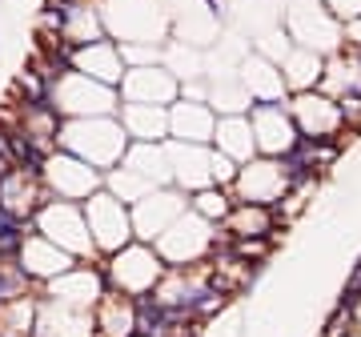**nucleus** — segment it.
I'll return each mask as SVG.
<instances>
[{
  "instance_id": "aec40b11",
  "label": "nucleus",
  "mask_w": 361,
  "mask_h": 337,
  "mask_svg": "<svg viewBox=\"0 0 361 337\" xmlns=\"http://www.w3.org/2000/svg\"><path fill=\"white\" fill-rule=\"evenodd\" d=\"M117 120H120V129L129 133V141H137V144H165L168 141V109H157V105H124L120 100Z\"/></svg>"
},
{
  "instance_id": "20e7f679",
  "label": "nucleus",
  "mask_w": 361,
  "mask_h": 337,
  "mask_svg": "<svg viewBox=\"0 0 361 337\" xmlns=\"http://www.w3.org/2000/svg\"><path fill=\"white\" fill-rule=\"evenodd\" d=\"M80 209H85V225H89L96 257H109V253L124 249L129 241H137L133 237V209L109 189H96L89 201H80Z\"/></svg>"
},
{
  "instance_id": "b1692460",
  "label": "nucleus",
  "mask_w": 361,
  "mask_h": 337,
  "mask_svg": "<svg viewBox=\"0 0 361 337\" xmlns=\"http://www.w3.org/2000/svg\"><path fill=\"white\" fill-rule=\"evenodd\" d=\"M221 229H225L229 237H273V241H281L273 233V213H269V205L233 201V209H229V217L221 221Z\"/></svg>"
},
{
  "instance_id": "c756f323",
  "label": "nucleus",
  "mask_w": 361,
  "mask_h": 337,
  "mask_svg": "<svg viewBox=\"0 0 361 337\" xmlns=\"http://www.w3.org/2000/svg\"><path fill=\"white\" fill-rule=\"evenodd\" d=\"M0 265H4V257H0Z\"/></svg>"
},
{
  "instance_id": "dca6fc26",
  "label": "nucleus",
  "mask_w": 361,
  "mask_h": 337,
  "mask_svg": "<svg viewBox=\"0 0 361 337\" xmlns=\"http://www.w3.org/2000/svg\"><path fill=\"white\" fill-rule=\"evenodd\" d=\"M165 157H168V181L185 193H197L209 181V144H185V141H165Z\"/></svg>"
},
{
  "instance_id": "1a4fd4ad",
  "label": "nucleus",
  "mask_w": 361,
  "mask_h": 337,
  "mask_svg": "<svg viewBox=\"0 0 361 337\" xmlns=\"http://www.w3.org/2000/svg\"><path fill=\"white\" fill-rule=\"evenodd\" d=\"M129 209H133V237L153 245L177 217L189 209V197L177 189V185H161V189L144 193L141 201H133Z\"/></svg>"
},
{
  "instance_id": "ddd939ff",
  "label": "nucleus",
  "mask_w": 361,
  "mask_h": 337,
  "mask_svg": "<svg viewBox=\"0 0 361 337\" xmlns=\"http://www.w3.org/2000/svg\"><path fill=\"white\" fill-rule=\"evenodd\" d=\"M285 105L301 137H341V109H337L333 96H325L321 89L289 93Z\"/></svg>"
},
{
  "instance_id": "4be33fe9",
  "label": "nucleus",
  "mask_w": 361,
  "mask_h": 337,
  "mask_svg": "<svg viewBox=\"0 0 361 337\" xmlns=\"http://www.w3.org/2000/svg\"><path fill=\"white\" fill-rule=\"evenodd\" d=\"M213 149L225 153L229 161H253L257 157V144H253V129H249V117L245 113H225L217 117V133H213Z\"/></svg>"
},
{
  "instance_id": "39448f33",
  "label": "nucleus",
  "mask_w": 361,
  "mask_h": 337,
  "mask_svg": "<svg viewBox=\"0 0 361 337\" xmlns=\"http://www.w3.org/2000/svg\"><path fill=\"white\" fill-rule=\"evenodd\" d=\"M52 105H56V113H61L65 120L117 117L120 93L117 89H109V85H100V80H93V76H85V72L69 69L61 80H56V89H52Z\"/></svg>"
},
{
  "instance_id": "f257e3e1",
  "label": "nucleus",
  "mask_w": 361,
  "mask_h": 337,
  "mask_svg": "<svg viewBox=\"0 0 361 337\" xmlns=\"http://www.w3.org/2000/svg\"><path fill=\"white\" fill-rule=\"evenodd\" d=\"M56 144L65 153H72V157H80L85 165L109 173V168H117L124 161V153H129L133 141L120 129L117 117H76V120L61 124V141Z\"/></svg>"
},
{
  "instance_id": "f03ea898",
  "label": "nucleus",
  "mask_w": 361,
  "mask_h": 337,
  "mask_svg": "<svg viewBox=\"0 0 361 337\" xmlns=\"http://www.w3.org/2000/svg\"><path fill=\"white\" fill-rule=\"evenodd\" d=\"M100 277H105V289H117L124 297H141V293H153L157 281L165 277L168 265L161 261V253L149 245V241H129L124 249L100 257Z\"/></svg>"
},
{
  "instance_id": "9b49d317",
  "label": "nucleus",
  "mask_w": 361,
  "mask_h": 337,
  "mask_svg": "<svg viewBox=\"0 0 361 337\" xmlns=\"http://www.w3.org/2000/svg\"><path fill=\"white\" fill-rule=\"evenodd\" d=\"M233 201H245V205H277L289 193V181L281 173V161L277 157H253L237 168V181H233Z\"/></svg>"
},
{
  "instance_id": "7ed1b4c3",
  "label": "nucleus",
  "mask_w": 361,
  "mask_h": 337,
  "mask_svg": "<svg viewBox=\"0 0 361 337\" xmlns=\"http://www.w3.org/2000/svg\"><path fill=\"white\" fill-rule=\"evenodd\" d=\"M32 233L48 237L56 249L72 253L76 261H100L93 249V237H89V225H85V209L76 201H52L48 197L32 217Z\"/></svg>"
},
{
  "instance_id": "0eeeda50",
  "label": "nucleus",
  "mask_w": 361,
  "mask_h": 337,
  "mask_svg": "<svg viewBox=\"0 0 361 337\" xmlns=\"http://www.w3.org/2000/svg\"><path fill=\"white\" fill-rule=\"evenodd\" d=\"M41 185L52 201H89L96 189H105V173L93 165H85L80 157H72L65 149H56L52 157H45L41 168Z\"/></svg>"
},
{
  "instance_id": "a878e982",
  "label": "nucleus",
  "mask_w": 361,
  "mask_h": 337,
  "mask_svg": "<svg viewBox=\"0 0 361 337\" xmlns=\"http://www.w3.org/2000/svg\"><path fill=\"white\" fill-rule=\"evenodd\" d=\"M28 233H32V225H24L21 217H12V213L0 209V257H17Z\"/></svg>"
},
{
  "instance_id": "6ab92c4d",
  "label": "nucleus",
  "mask_w": 361,
  "mask_h": 337,
  "mask_svg": "<svg viewBox=\"0 0 361 337\" xmlns=\"http://www.w3.org/2000/svg\"><path fill=\"white\" fill-rule=\"evenodd\" d=\"M133 334H137L133 297H124L117 289H105L100 301L93 305V337H133Z\"/></svg>"
},
{
  "instance_id": "4468645a",
  "label": "nucleus",
  "mask_w": 361,
  "mask_h": 337,
  "mask_svg": "<svg viewBox=\"0 0 361 337\" xmlns=\"http://www.w3.org/2000/svg\"><path fill=\"white\" fill-rule=\"evenodd\" d=\"M217 133V109L209 100H193V96H177L168 105V141L185 144H213Z\"/></svg>"
},
{
  "instance_id": "bb28decb",
  "label": "nucleus",
  "mask_w": 361,
  "mask_h": 337,
  "mask_svg": "<svg viewBox=\"0 0 361 337\" xmlns=\"http://www.w3.org/2000/svg\"><path fill=\"white\" fill-rule=\"evenodd\" d=\"M353 334H358V309L333 305V313L325 317V325H321L317 337H353Z\"/></svg>"
},
{
  "instance_id": "cd10ccee",
  "label": "nucleus",
  "mask_w": 361,
  "mask_h": 337,
  "mask_svg": "<svg viewBox=\"0 0 361 337\" xmlns=\"http://www.w3.org/2000/svg\"><path fill=\"white\" fill-rule=\"evenodd\" d=\"M205 12L213 17L217 24H225L229 21V8H225V0H205Z\"/></svg>"
},
{
  "instance_id": "f3484780",
  "label": "nucleus",
  "mask_w": 361,
  "mask_h": 337,
  "mask_svg": "<svg viewBox=\"0 0 361 337\" xmlns=\"http://www.w3.org/2000/svg\"><path fill=\"white\" fill-rule=\"evenodd\" d=\"M17 261L24 265V273L36 281V289L45 285V281H52V277H61V273H69L72 265H76V257L72 253H65V249H56L48 237H41V233H28L21 245V253H17Z\"/></svg>"
},
{
  "instance_id": "412c9836",
  "label": "nucleus",
  "mask_w": 361,
  "mask_h": 337,
  "mask_svg": "<svg viewBox=\"0 0 361 337\" xmlns=\"http://www.w3.org/2000/svg\"><path fill=\"white\" fill-rule=\"evenodd\" d=\"M237 76H241V89H245V96H249V105H253V100H285L289 96L277 61H269V56H261V52L249 56Z\"/></svg>"
},
{
  "instance_id": "9d476101",
  "label": "nucleus",
  "mask_w": 361,
  "mask_h": 337,
  "mask_svg": "<svg viewBox=\"0 0 361 337\" xmlns=\"http://www.w3.org/2000/svg\"><path fill=\"white\" fill-rule=\"evenodd\" d=\"M117 93L124 105H157V109H168L181 96V80L165 65H129V72L120 76V85H117Z\"/></svg>"
},
{
  "instance_id": "5701e85b",
  "label": "nucleus",
  "mask_w": 361,
  "mask_h": 337,
  "mask_svg": "<svg viewBox=\"0 0 361 337\" xmlns=\"http://www.w3.org/2000/svg\"><path fill=\"white\" fill-rule=\"evenodd\" d=\"M281 80H285L289 93H305V89H317L321 85V69H325V56L321 52H313L305 45H293L281 56Z\"/></svg>"
},
{
  "instance_id": "f8f14e48",
  "label": "nucleus",
  "mask_w": 361,
  "mask_h": 337,
  "mask_svg": "<svg viewBox=\"0 0 361 337\" xmlns=\"http://www.w3.org/2000/svg\"><path fill=\"white\" fill-rule=\"evenodd\" d=\"M36 293L48 297V301L69 305V309L93 313V305L100 301V293H105V277H100V265H96V261H76L69 273H61V277L45 281Z\"/></svg>"
},
{
  "instance_id": "6e6552de",
  "label": "nucleus",
  "mask_w": 361,
  "mask_h": 337,
  "mask_svg": "<svg viewBox=\"0 0 361 337\" xmlns=\"http://www.w3.org/2000/svg\"><path fill=\"white\" fill-rule=\"evenodd\" d=\"M249 129H253V144H257V157H281L293 149L297 141V124L289 117L285 100H253L245 109Z\"/></svg>"
},
{
  "instance_id": "c85d7f7f",
  "label": "nucleus",
  "mask_w": 361,
  "mask_h": 337,
  "mask_svg": "<svg viewBox=\"0 0 361 337\" xmlns=\"http://www.w3.org/2000/svg\"><path fill=\"white\" fill-rule=\"evenodd\" d=\"M12 157H8V153H4V149H0V177H8V173H12Z\"/></svg>"
},
{
  "instance_id": "423d86ee",
  "label": "nucleus",
  "mask_w": 361,
  "mask_h": 337,
  "mask_svg": "<svg viewBox=\"0 0 361 337\" xmlns=\"http://www.w3.org/2000/svg\"><path fill=\"white\" fill-rule=\"evenodd\" d=\"M213 229L217 225H209V221H201L193 209H185L161 237L153 241V249L161 253V261H165L168 269H185V265H197V261L209 257V249H213Z\"/></svg>"
},
{
  "instance_id": "2eb2a0df",
  "label": "nucleus",
  "mask_w": 361,
  "mask_h": 337,
  "mask_svg": "<svg viewBox=\"0 0 361 337\" xmlns=\"http://www.w3.org/2000/svg\"><path fill=\"white\" fill-rule=\"evenodd\" d=\"M72 69L100 80V85H109V89H117L120 76L129 72V61H124V52H120V45L113 36H100V41L72 48Z\"/></svg>"
},
{
  "instance_id": "a211bd4d",
  "label": "nucleus",
  "mask_w": 361,
  "mask_h": 337,
  "mask_svg": "<svg viewBox=\"0 0 361 337\" xmlns=\"http://www.w3.org/2000/svg\"><path fill=\"white\" fill-rule=\"evenodd\" d=\"M48 201L45 185L36 173H24V168H12L8 177H0V209L12 217H21L24 225H32L36 209Z\"/></svg>"
},
{
  "instance_id": "393cba45",
  "label": "nucleus",
  "mask_w": 361,
  "mask_h": 337,
  "mask_svg": "<svg viewBox=\"0 0 361 337\" xmlns=\"http://www.w3.org/2000/svg\"><path fill=\"white\" fill-rule=\"evenodd\" d=\"M189 209L201 217V221L221 225V221L229 217V209H233V193H229V189H217V185H205V189L189 193Z\"/></svg>"
}]
</instances>
